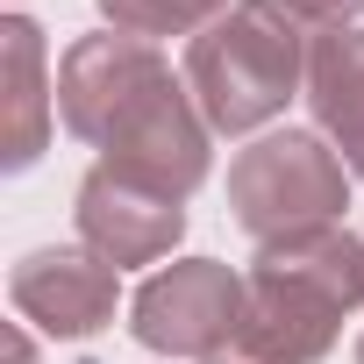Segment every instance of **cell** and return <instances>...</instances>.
<instances>
[{
  "mask_svg": "<svg viewBox=\"0 0 364 364\" xmlns=\"http://www.w3.org/2000/svg\"><path fill=\"white\" fill-rule=\"evenodd\" d=\"M136 343L143 350H164V357H215L243 336V314H250V279H236L229 264L215 257H186L157 279H143L136 307Z\"/></svg>",
  "mask_w": 364,
  "mask_h": 364,
  "instance_id": "cell-4",
  "label": "cell"
},
{
  "mask_svg": "<svg viewBox=\"0 0 364 364\" xmlns=\"http://www.w3.org/2000/svg\"><path fill=\"white\" fill-rule=\"evenodd\" d=\"M229 208L257 243L293 236V229H321L350 208V164L307 129L257 136L229 164Z\"/></svg>",
  "mask_w": 364,
  "mask_h": 364,
  "instance_id": "cell-3",
  "label": "cell"
},
{
  "mask_svg": "<svg viewBox=\"0 0 364 364\" xmlns=\"http://www.w3.org/2000/svg\"><path fill=\"white\" fill-rule=\"evenodd\" d=\"M107 171H122L129 186L164 193V200H186L200 178H208V114H193L186 86H157L100 150Z\"/></svg>",
  "mask_w": 364,
  "mask_h": 364,
  "instance_id": "cell-6",
  "label": "cell"
},
{
  "mask_svg": "<svg viewBox=\"0 0 364 364\" xmlns=\"http://www.w3.org/2000/svg\"><path fill=\"white\" fill-rule=\"evenodd\" d=\"M307 72V22L286 0H236V8L186 43V93L208 129L243 136L264 129Z\"/></svg>",
  "mask_w": 364,
  "mask_h": 364,
  "instance_id": "cell-2",
  "label": "cell"
},
{
  "mask_svg": "<svg viewBox=\"0 0 364 364\" xmlns=\"http://www.w3.org/2000/svg\"><path fill=\"white\" fill-rule=\"evenodd\" d=\"M79 236H86V250H100L114 272H122V264H157L178 236H186V208L164 200V193L129 186V178L107 171V164H93L86 186H79Z\"/></svg>",
  "mask_w": 364,
  "mask_h": 364,
  "instance_id": "cell-8",
  "label": "cell"
},
{
  "mask_svg": "<svg viewBox=\"0 0 364 364\" xmlns=\"http://www.w3.org/2000/svg\"><path fill=\"white\" fill-rule=\"evenodd\" d=\"M208 364H286V357H272V350H257L250 336H236V343H229V350H215Z\"/></svg>",
  "mask_w": 364,
  "mask_h": 364,
  "instance_id": "cell-13",
  "label": "cell"
},
{
  "mask_svg": "<svg viewBox=\"0 0 364 364\" xmlns=\"http://www.w3.org/2000/svg\"><path fill=\"white\" fill-rule=\"evenodd\" d=\"M357 364H364V343H357Z\"/></svg>",
  "mask_w": 364,
  "mask_h": 364,
  "instance_id": "cell-14",
  "label": "cell"
},
{
  "mask_svg": "<svg viewBox=\"0 0 364 364\" xmlns=\"http://www.w3.org/2000/svg\"><path fill=\"white\" fill-rule=\"evenodd\" d=\"M307 100H314V122L336 136L343 164L364 178V29H321L314 36Z\"/></svg>",
  "mask_w": 364,
  "mask_h": 364,
  "instance_id": "cell-10",
  "label": "cell"
},
{
  "mask_svg": "<svg viewBox=\"0 0 364 364\" xmlns=\"http://www.w3.org/2000/svg\"><path fill=\"white\" fill-rule=\"evenodd\" d=\"M122 36H200L229 15V0H100Z\"/></svg>",
  "mask_w": 364,
  "mask_h": 364,
  "instance_id": "cell-11",
  "label": "cell"
},
{
  "mask_svg": "<svg viewBox=\"0 0 364 364\" xmlns=\"http://www.w3.org/2000/svg\"><path fill=\"white\" fill-rule=\"evenodd\" d=\"M364 307V243L336 222L321 229H293L257 243L250 257V314L243 336L286 364H314L328 357L343 314Z\"/></svg>",
  "mask_w": 364,
  "mask_h": 364,
  "instance_id": "cell-1",
  "label": "cell"
},
{
  "mask_svg": "<svg viewBox=\"0 0 364 364\" xmlns=\"http://www.w3.org/2000/svg\"><path fill=\"white\" fill-rule=\"evenodd\" d=\"M50 136V86H43V29L29 15L0 22V157L15 171L36 164Z\"/></svg>",
  "mask_w": 364,
  "mask_h": 364,
  "instance_id": "cell-9",
  "label": "cell"
},
{
  "mask_svg": "<svg viewBox=\"0 0 364 364\" xmlns=\"http://www.w3.org/2000/svg\"><path fill=\"white\" fill-rule=\"evenodd\" d=\"M8 300L43 336L79 343L114 321V264L100 250H29L8 279Z\"/></svg>",
  "mask_w": 364,
  "mask_h": 364,
  "instance_id": "cell-7",
  "label": "cell"
},
{
  "mask_svg": "<svg viewBox=\"0 0 364 364\" xmlns=\"http://www.w3.org/2000/svg\"><path fill=\"white\" fill-rule=\"evenodd\" d=\"M286 8H293L307 29H350V15L364 8V0H286Z\"/></svg>",
  "mask_w": 364,
  "mask_h": 364,
  "instance_id": "cell-12",
  "label": "cell"
},
{
  "mask_svg": "<svg viewBox=\"0 0 364 364\" xmlns=\"http://www.w3.org/2000/svg\"><path fill=\"white\" fill-rule=\"evenodd\" d=\"M171 86V65L143 36H79L58 65V114L79 143L107 150V136L157 93Z\"/></svg>",
  "mask_w": 364,
  "mask_h": 364,
  "instance_id": "cell-5",
  "label": "cell"
}]
</instances>
